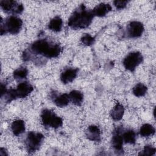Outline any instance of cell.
I'll return each instance as SVG.
<instances>
[{
	"label": "cell",
	"instance_id": "14",
	"mask_svg": "<svg viewBox=\"0 0 156 156\" xmlns=\"http://www.w3.org/2000/svg\"><path fill=\"white\" fill-rule=\"evenodd\" d=\"M11 129L13 133L15 136H18L24 132L25 122L21 119H17L14 121L11 125Z\"/></svg>",
	"mask_w": 156,
	"mask_h": 156
},
{
	"label": "cell",
	"instance_id": "3",
	"mask_svg": "<svg viewBox=\"0 0 156 156\" xmlns=\"http://www.w3.org/2000/svg\"><path fill=\"white\" fill-rule=\"evenodd\" d=\"M23 21L21 18L12 15L3 20H1V35L7 33L12 35L18 34L21 29Z\"/></svg>",
	"mask_w": 156,
	"mask_h": 156
},
{
	"label": "cell",
	"instance_id": "16",
	"mask_svg": "<svg viewBox=\"0 0 156 156\" xmlns=\"http://www.w3.org/2000/svg\"><path fill=\"white\" fill-rule=\"evenodd\" d=\"M70 101L76 105H80L83 101V93L78 90H72L69 94Z\"/></svg>",
	"mask_w": 156,
	"mask_h": 156
},
{
	"label": "cell",
	"instance_id": "4",
	"mask_svg": "<svg viewBox=\"0 0 156 156\" xmlns=\"http://www.w3.org/2000/svg\"><path fill=\"white\" fill-rule=\"evenodd\" d=\"M43 140L44 135L42 133L33 131L29 132L25 140L27 151L29 154L35 152L40 147Z\"/></svg>",
	"mask_w": 156,
	"mask_h": 156
},
{
	"label": "cell",
	"instance_id": "11",
	"mask_svg": "<svg viewBox=\"0 0 156 156\" xmlns=\"http://www.w3.org/2000/svg\"><path fill=\"white\" fill-rule=\"evenodd\" d=\"M77 68H69L65 69L60 75V80L64 84L73 82L76 77L78 73Z\"/></svg>",
	"mask_w": 156,
	"mask_h": 156
},
{
	"label": "cell",
	"instance_id": "25",
	"mask_svg": "<svg viewBox=\"0 0 156 156\" xmlns=\"http://www.w3.org/2000/svg\"><path fill=\"white\" fill-rule=\"evenodd\" d=\"M129 2L128 1H118V0H116L113 1V4L115 5V6L116 7V8L117 9H124L127 3Z\"/></svg>",
	"mask_w": 156,
	"mask_h": 156
},
{
	"label": "cell",
	"instance_id": "22",
	"mask_svg": "<svg viewBox=\"0 0 156 156\" xmlns=\"http://www.w3.org/2000/svg\"><path fill=\"white\" fill-rule=\"evenodd\" d=\"M147 88L142 83H138L135 85L132 89L133 94L136 97H142L146 94Z\"/></svg>",
	"mask_w": 156,
	"mask_h": 156
},
{
	"label": "cell",
	"instance_id": "17",
	"mask_svg": "<svg viewBox=\"0 0 156 156\" xmlns=\"http://www.w3.org/2000/svg\"><path fill=\"white\" fill-rule=\"evenodd\" d=\"M63 26L62 19L58 16H56L51 19L48 24V28L54 32H60L62 30Z\"/></svg>",
	"mask_w": 156,
	"mask_h": 156
},
{
	"label": "cell",
	"instance_id": "26",
	"mask_svg": "<svg viewBox=\"0 0 156 156\" xmlns=\"http://www.w3.org/2000/svg\"><path fill=\"white\" fill-rule=\"evenodd\" d=\"M7 89L6 88V87L5 85H4L3 83H1V96H2L4 93L6 91Z\"/></svg>",
	"mask_w": 156,
	"mask_h": 156
},
{
	"label": "cell",
	"instance_id": "13",
	"mask_svg": "<svg viewBox=\"0 0 156 156\" xmlns=\"http://www.w3.org/2000/svg\"><path fill=\"white\" fill-rule=\"evenodd\" d=\"M112 9V6L109 4L101 3L94 7L92 10V13L94 16L102 17L110 12Z\"/></svg>",
	"mask_w": 156,
	"mask_h": 156
},
{
	"label": "cell",
	"instance_id": "27",
	"mask_svg": "<svg viewBox=\"0 0 156 156\" xmlns=\"http://www.w3.org/2000/svg\"><path fill=\"white\" fill-rule=\"evenodd\" d=\"M0 154L1 155H7V152H6V151L4 148L3 147H1V151H0Z\"/></svg>",
	"mask_w": 156,
	"mask_h": 156
},
{
	"label": "cell",
	"instance_id": "9",
	"mask_svg": "<svg viewBox=\"0 0 156 156\" xmlns=\"http://www.w3.org/2000/svg\"><path fill=\"white\" fill-rule=\"evenodd\" d=\"M34 88L32 85L28 82L23 81L20 82L16 89H14L15 94L17 98H24L27 97L32 91Z\"/></svg>",
	"mask_w": 156,
	"mask_h": 156
},
{
	"label": "cell",
	"instance_id": "18",
	"mask_svg": "<svg viewBox=\"0 0 156 156\" xmlns=\"http://www.w3.org/2000/svg\"><path fill=\"white\" fill-rule=\"evenodd\" d=\"M122 136L123 141H124L125 143L134 144L136 141V133L132 129H129L124 131V132L122 133Z\"/></svg>",
	"mask_w": 156,
	"mask_h": 156
},
{
	"label": "cell",
	"instance_id": "19",
	"mask_svg": "<svg viewBox=\"0 0 156 156\" xmlns=\"http://www.w3.org/2000/svg\"><path fill=\"white\" fill-rule=\"evenodd\" d=\"M69 101V94L67 93L62 94L58 96H56L54 100V104L58 107H64L66 106Z\"/></svg>",
	"mask_w": 156,
	"mask_h": 156
},
{
	"label": "cell",
	"instance_id": "6",
	"mask_svg": "<svg viewBox=\"0 0 156 156\" xmlns=\"http://www.w3.org/2000/svg\"><path fill=\"white\" fill-rule=\"evenodd\" d=\"M143 57L140 52H132L129 53L123 60L124 68L130 71H133L136 68L142 63Z\"/></svg>",
	"mask_w": 156,
	"mask_h": 156
},
{
	"label": "cell",
	"instance_id": "21",
	"mask_svg": "<svg viewBox=\"0 0 156 156\" xmlns=\"http://www.w3.org/2000/svg\"><path fill=\"white\" fill-rule=\"evenodd\" d=\"M28 74V70L26 67L21 66L15 69L13 73V77L18 81L25 79Z\"/></svg>",
	"mask_w": 156,
	"mask_h": 156
},
{
	"label": "cell",
	"instance_id": "1",
	"mask_svg": "<svg viewBox=\"0 0 156 156\" xmlns=\"http://www.w3.org/2000/svg\"><path fill=\"white\" fill-rule=\"evenodd\" d=\"M62 48L58 43H55L48 39H38L32 43L29 48L23 54V58L31 55H39L48 58H55L59 55Z\"/></svg>",
	"mask_w": 156,
	"mask_h": 156
},
{
	"label": "cell",
	"instance_id": "5",
	"mask_svg": "<svg viewBox=\"0 0 156 156\" xmlns=\"http://www.w3.org/2000/svg\"><path fill=\"white\" fill-rule=\"evenodd\" d=\"M42 124L46 127L57 129L63 124V119L51 110L44 109L41 113Z\"/></svg>",
	"mask_w": 156,
	"mask_h": 156
},
{
	"label": "cell",
	"instance_id": "24",
	"mask_svg": "<svg viewBox=\"0 0 156 156\" xmlns=\"http://www.w3.org/2000/svg\"><path fill=\"white\" fill-rule=\"evenodd\" d=\"M156 149L151 145H146L143 150L139 153V155H154L155 154Z\"/></svg>",
	"mask_w": 156,
	"mask_h": 156
},
{
	"label": "cell",
	"instance_id": "7",
	"mask_svg": "<svg viewBox=\"0 0 156 156\" xmlns=\"http://www.w3.org/2000/svg\"><path fill=\"white\" fill-rule=\"evenodd\" d=\"M0 5L4 12L15 14H20L24 10L23 5L16 1L2 0L0 1Z\"/></svg>",
	"mask_w": 156,
	"mask_h": 156
},
{
	"label": "cell",
	"instance_id": "15",
	"mask_svg": "<svg viewBox=\"0 0 156 156\" xmlns=\"http://www.w3.org/2000/svg\"><path fill=\"white\" fill-rule=\"evenodd\" d=\"M124 113V108L120 103H117L110 112V116L115 121H119L122 118Z\"/></svg>",
	"mask_w": 156,
	"mask_h": 156
},
{
	"label": "cell",
	"instance_id": "2",
	"mask_svg": "<svg viewBox=\"0 0 156 156\" xmlns=\"http://www.w3.org/2000/svg\"><path fill=\"white\" fill-rule=\"evenodd\" d=\"M94 17L92 10H88L84 4H82L69 16L68 25L74 30L85 29L91 24Z\"/></svg>",
	"mask_w": 156,
	"mask_h": 156
},
{
	"label": "cell",
	"instance_id": "12",
	"mask_svg": "<svg viewBox=\"0 0 156 156\" xmlns=\"http://www.w3.org/2000/svg\"><path fill=\"white\" fill-rule=\"evenodd\" d=\"M87 138L93 141H101V130L99 128L95 125H91L88 127L85 131Z\"/></svg>",
	"mask_w": 156,
	"mask_h": 156
},
{
	"label": "cell",
	"instance_id": "10",
	"mask_svg": "<svg viewBox=\"0 0 156 156\" xmlns=\"http://www.w3.org/2000/svg\"><path fill=\"white\" fill-rule=\"evenodd\" d=\"M123 138L122 136L121 129H116L113 132V136L112 138V145L115 151L118 154H122L123 152L122 149Z\"/></svg>",
	"mask_w": 156,
	"mask_h": 156
},
{
	"label": "cell",
	"instance_id": "23",
	"mask_svg": "<svg viewBox=\"0 0 156 156\" xmlns=\"http://www.w3.org/2000/svg\"><path fill=\"white\" fill-rule=\"evenodd\" d=\"M80 41L83 45L91 46L94 43L95 39L94 37H93L89 34H84L82 36V37L80 38Z\"/></svg>",
	"mask_w": 156,
	"mask_h": 156
},
{
	"label": "cell",
	"instance_id": "20",
	"mask_svg": "<svg viewBox=\"0 0 156 156\" xmlns=\"http://www.w3.org/2000/svg\"><path fill=\"white\" fill-rule=\"evenodd\" d=\"M155 128L150 124H144L140 129V135L143 137H147L154 135Z\"/></svg>",
	"mask_w": 156,
	"mask_h": 156
},
{
	"label": "cell",
	"instance_id": "8",
	"mask_svg": "<svg viewBox=\"0 0 156 156\" xmlns=\"http://www.w3.org/2000/svg\"><path fill=\"white\" fill-rule=\"evenodd\" d=\"M144 31L143 24L137 21H131L127 26V35L129 38H135L141 36Z\"/></svg>",
	"mask_w": 156,
	"mask_h": 156
}]
</instances>
